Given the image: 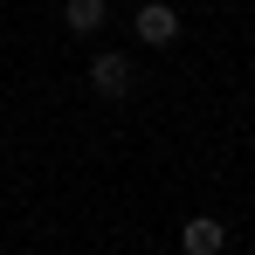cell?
<instances>
[{"label": "cell", "mask_w": 255, "mask_h": 255, "mask_svg": "<svg viewBox=\"0 0 255 255\" xmlns=\"http://www.w3.org/2000/svg\"><path fill=\"white\" fill-rule=\"evenodd\" d=\"M221 242H228L221 221H186V228H179V249L186 255H221Z\"/></svg>", "instance_id": "cell-4"}, {"label": "cell", "mask_w": 255, "mask_h": 255, "mask_svg": "<svg viewBox=\"0 0 255 255\" xmlns=\"http://www.w3.org/2000/svg\"><path fill=\"white\" fill-rule=\"evenodd\" d=\"M104 14H111L104 0H62V28H69V35H97Z\"/></svg>", "instance_id": "cell-3"}, {"label": "cell", "mask_w": 255, "mask_h": 255, "mask_svg": "<svg viewBox=\"0 0 255 255\" xmlns=\"http://www.w3.org/2000/svg\"><path fill=\"white\" fill-rule=\"evenodd\" d=\"M131 35H138V42H152V48H172V42H179V7L145 0V7H138V21H131Z\"/></svg>", "instance_id": "cell-1"}, {"label": "cell", "mask_w": 255, "mask_h": 255, "mask_svg": "<svg viewBox=\"0 0 255 255\" xmlns=\"http://www.w3.org/2000/svg\"><path fill=\"white\" fill-rule=\"evenodd\" d=\"M131 83H138V69H131V55H118V48H104L90 62V90L97 97H131Z\"/></svg>", "instance_id": "cell-2"}]
</instances>
